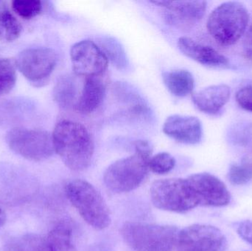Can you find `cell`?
<instances>
[{
  "mask_svg": "<svg viewBox=\"0 0 252 251\" xmlns=\"http://www.w3.org/2000/svg\"><path fill=\"white\" fill-rule=\"evenodd\" d=\"M53 139L55 152L69 169L83 171L90 166L94 155V141L82 124L61 121L55 127Z\"/></svg>",
  "mask_w": 252,
  "mask_h": 251,
  "instance_id": "1",
  "label": "cell"
},
{
  "mask_svg": "<svg viewBox=\"0 0 252 251\" xmlns=\"http://www.w3.org/2000/svg\"><path fill=\"white\" fill-rule=\"evenodd\" d=\"M121 233L135 251H172L176 247L179 230L171 225L127 222Z\"/></svg>",
  "mask_w": 252,
  "mask_h": 251,
  "instance_id": "4",
  "label": "cell"
},
{
  "mask_svg": "<svg viewBox=\"0 0 252 251\" xmlns=\"http://www.w3.org/2000/svg\"><path fill=\"white\" fill-rule=\"evenodd\" d=\"M236 100L244 110L252 112V85L241 88L237 92Z\"/></svg>",
  "mask_w": 252,
  "mask_h": 251,
  "instance_id": "28",
  "label": "cell"
},
{
  "mask_svg": "<svg viewBox=\"0 0 252 251\" xmlns=\"http://www.w3.org/2000/svg\"><path fill=\"white\" fill-rule=\"evenodd\" d=\"M72 69L78 76H100L107 69L109 60L95 43L89 40L79 41L70 50Z\"/></svg>",
  "mask_w": 252,
  "mask_h": 251,
  "instance_id": "12",
  "label": "cell"
},
{
  "mask_svg": "<svg viewBox=\"0 0 252 251\" xmlns=\"http://www.w3.org/2000/svg\"><path fill=\"white\" fill-rule=\"evenodd\" d=\"M20 22L7 8L4 1H0V41L10 42L20 36Z\"/></svg>",
  "mask_w": 252,
  "mask_h": 251,
  "instance_id": "22",
  "label": "cell"
},
{
  "mask_svg": "<svg viewBox=\"0 0 252 251\" xmlns=\"http://www.w3.org/2000/svg\"><path fill=\"white\" fill-rule=\"evenodd\" d=\"M162 129L166 135L183 144H198L203 137L202 124L195 116L172 115L166 119Z\"/></svg>",
  "mask_w": 252,
  "mask_h": 251,
  "instance_id": "14",
  "label": "cell"
},
{
  "mask_svg": "<svg viewBox=\"0 0 252 251\" xmlns=\"http://www.w3.org/2000/svg\"><path fill=\"white\" fill-rule=\"evenodd\" d=\"M81 91L75 77L70 75L61 76L53 88V98L59 107L63 109L75 108Z\"/></svg>",
  "mask_w": 252,
  "mask_h": 251,
  "instance_id": "18",
  "label": "cell"
},
{
  "mask_svg": "<svg viewBox=\"0 0 252 251\" xmlns=\"http://www.w3.org/2000/svg\"><path fill=\"white\" fill-rule=\"evenodd\" d=\"M16 82V66L10 59H0V96L10 92Z\"/></svg>",
  "mask_w": 252,
  "mask_h": 251,
  "instance_id": "24",
  "label": "cell"
},
{
  "mask_svg": "<svg viewBox=\"0 0 252 251\" xmlns=\"http://www.w3.org/2000/svg\"><path fill=\"white\" fill-rule=\"evenodd\" d=\"M56 52L47 47L26 49L16 57L15 63L19 72L34 86L48 82L57 64Z\"/></svg>",
  "mask_w": 252,
  "mask_h": 251,
  "instance_id": "9",
  "label": "cell"
},
{
  "mask_svg": "<svg viewBox=\"0 0 252 251\" xmlns=\"http://www.w3.org/2000/svg\"><path fill=\"white\" fill-rule=\"evenodd\" d=\"M244 51L247 57L252 60V22L244 38Z\"/></svg>",
  "mask_w": 252,
  "mask_h": 251,
  "instance_id": "31",
  "label": "cell"
},
{
  "mask_svg": "<svg viewBox=\"0 0 252 251\" xmlns=\"http://www.w3.org/2000/svg\"><path fill=\"white\" fill-rule=\"evenodd\" d=\"M105 94L106 84L100 76L87 78L75 109L84 114L93 113L101 105Z\"/></svg>",
  "mask_w": 252,
  "mask_h": 251,
  "instance_id": "17",
  "label": "cell"
},
{
  "mask_svg": "<svg viewBox=\"0 0 252 251\" xmlns=\"http://www.w3.org/2000/svg\"><path fill=\"white\" fill-rule=\"evenodd\" d=\"M178 251H227L224 234L213 225L195 224L179 231Z\"/></svg>",
  "mask_w": 252,
  "mask_h": 251,
  "instance_id": "10",
  "label": "cell"
},
{
  "mask_svg": "<svg viewBox=\"0 0 252 251\" xmlns=\"http://www.w3.org/2000/svg\"><path fill=\"white\" fill-rule=\"evenodd\" d=\"M162 80L168 91L178 97H186L192 93L195 85L192 74L184 69L164 72Z\"/></svg>",
  "mask_w": 252,
  "mask_h": 251,
  "instance_id": "19",
  "label": "cell"
},
{
  "mask_svg": "<svg viewBox=\"0 0 252 251\" xmlns=\"http://www.w3.org/2000/svg\"><path fill=\"white\" fill-rule=\"evenodd\" d=\"M12 7L16 14L25 19L35 17L42 10V3L38 0H15Z\"/></svg>",
  "mask_w": 252,
  "mask_h": 251,
  "instance_id": "25",
  "label": "cell"
},
{
  "mask_svg": "<svg viewBox=\"0 0 252 251\" xmlns=\"http://www.w3.org/2000/svg\"><path fill=\"white\" fill-rule=\"evenodd\" d=\"M6 141L10 150L28 160H46L55 153L53 135L42 130L13 128L7 133Z\"/></svg>",
  "mask_w": 252,
  "mask_h": 251,
  "instance_id": "8",
  "label": "cell"
},
{
  "mask_svg": "<svg viewBox=\"0 0 252 251\" xmlns=\"http://www.w3.org/2000/svg\"><path fill=\"white\" fill-rule=\"evenodd\" d=\"M228 178L233 185H245L252 180V167L248 165H232L229 169Z\"/></svg>",
  "mask_w": 252,
  "mask_h": 251,
  "instance_id": "27",
  "label": "cell"
},
{
  "mask_svg": "<svg viewBox=\"0 0 252 251\" xmlns=\"http://www.w3.org/2000/svg\"><path fill=\"white\" fill-rule=\"evenodd\" d=\"M198 206L222 207L230 203L231 195L226 185L211 174H194L186 178Z\"/></svg>",
  "mask_w": 252,
  "mask_h": 251,
  "instance_id": "11",
  "label": "cell"
},
{
  "mask_svg": "<svg viewBox=\"0 0 252 251\" xmlns=\"http://www.w3.org/2000/svg\"><path fill=\"white\" fill-rule=\"evenodd\" d=\"M7 251H52L47 237L37 234L14 236L6 240Z\"/></svg>",
  "mask_w": 252,
  "mask_h": 251,
  "instance_id": "20",
  "label": "cell"
},
{
  "mask_svg": "<svg viewBox=\"0 0 252 251\" xmlns=\"http://www.w3.org/2000/svg\"><path fill=\"white\" fill-rule=\"evenodd\" d=\"M6 216L4 211L0 208V227L2 226L5 223Z\"/></svg>",
  "mask_w": 252,
  "mask_h": 251,
  "instance_id": "32",
  "label": "cell"
},
{
  "mask_svg": "<svg viewBox=\"0 0 252 251\" xmlns=\"http://www.w3.org/2000/svg\"><path fill=\"white\" fill-rule=\"evenodd\" d=\"M178 47L184 55L204 66L224 67L229 64L226 56L213 47L201 44L189 37L179 38Z\"/></svg>",
  "mask_w": 252,
  "mask_h": 251,
  "instance_id": "15",
  "label": "cell"
},
{
  "mask_svg": "<svg viewBox=\"0 0 252 251\" xmlns=\"http://www.w3.org/2000/svg\"><path fill=\"white\" fill-rule=\"evenodd\" d=\"M100 43V49L106 55L108 60H110L119 69H124L127 66L125 50L118 41L115 38L106 37L102 38Z\"/></svg>",
  "mask_w": 252,
  "mask_h": 251,
  "instance_id": "23",
  "label": "cell"
},
{
  "mask_svg": "<svg viewBox=\"0 0 252 251\" xmlns=\"http://www.w3.org/2000/svg\"><path fill=\"white\" fill-rule=\"evenodd\" d=\"M176 161L168 153H159L153 156L148 162V168L158 175L168 173L174 168Z\"/></svg>",
  "mask_w": 252,
  "mask_h": 251,
  "instance_id": "26",
  "label": "cell"
},
{
  "mask_svg": "<svg viewBox=\"0 0 252 251\" xmlns=\"http://www.w3.org/2000/svg\"><path fill=\"white\" fill-rule=\"evenodd\" d=\"M236 231L241 239L252 246V221L240 222L237 224Z\"/></svg>",
  "mask_w": 252,
  "mask_h": 251,
  "instance_id": "29",
  "label": "cell"
},
{
  "mask_svg": "<svg viewBox=\"0 0 252 251\" xmlns=\"http://www.w3.org/2000/svg\"><path fill=\"white\" fill-rule=\"evenodd\" d=\"M150 193L153 204L161 210L185 213L198 206L186 178L158 180Z\"/></svg>",
  "mask_w": 252,
  "mask_h": 251,
  "instance_id": "6",
  "label": "cell"
},
{
  "mask_svg": "<svg viewBox=\"0 0 252 251\" xmlns=\"http://www.w3.org/2000/svg\"><path fill=\"white\" fill-rule=\"evenodd\" d=\"M231 90L227 85L219 84L194 93L192 102L198 110L207 114H217L228 103Z\"/></svg>",
  "mask_w": 252,
  "mask_h": 251,
  "instance_id": "16",
  "label": "cell"
},
{
  "mask_svg": "<svg viewBox=\"0 0 252 251\" xmlns=\"http://www.w3.org/2000/svg\"><path fill=\"white\" fill-rule=\"evenodd\" d=\"M249 22L248 10L242 3L226 1L210 13L207 27L216 42L222 46H231L245 34Z\"/></svg>",
  "mask_w": 252,
  "mask_h": 251,
  "instance_id": "3",
  "label": "cell"
},
{
  "mask_svg": "<svg viewBox=\"0 0 252 251\" xmlns=\"http://www.w3.org/2000/svg\"><path fill=\"white\" fill-rule=\"evenodd\" d=\"M165 9L167 22L179 29H190L202 19L207 9L205 1H152Z\"/></svg>",
  "mask_w": 252,
  "mask_h": 251,
  "instance_id": "13",
  "label": "cell"
},
{
  "mask_svg": "<svg viewBox=\"0 0 252 251\" xmlns=\"http://www.w3.org/2000/svg\"><path fill=\"white\" fill-rule=\"evenodd\" d=\"M135 153L145 159H151L153 147L151 142L146 140H138L134 143Z\"/></svg>",
  "mask_w": 252,
  "mask_h": 251,
  "instance_id": "30",
  "label": "cell"
},
{
  "mask_svg": "<svg viewBox=\"0 0 252 251\" xmlns=\"http://www.w3.org/2000/svg\"><path fill=\"white\" fill-rule=\"evenodd\" d=\"M149 161L136 153L133 156L116 161L105 171V185L115 193L133 191L145 180L149 169Z\"/></svg>",
  "mask_w": 252,
  "mask_h": 251,
  "instance_id": "7",
  "label": "cell"
},
{
  "mask_svg": "<svg viewBox=\"0 0 252 251\" xmlns=\"http://www.w3.org/2000/svg\"><path fill=\"white\" fill-rule=\"evenodd\" d=\"M38 184L29 172L10 164H0V205L18 206L31 201Z\"/></svg>",
  "mask_w": 252,
  "mask_h": 251,
  "instance_id": "5",
  "label": "cell"
},
{
  "mask_svg": "<svg viewBox=\"0 0 252 251\" xmlns=\"http://www.w3.org/2000/svg\"><path fill=\"white\" fill-rule=\"evenodd\" d=\"M66 197L81 218L96 230L110 225L111 214L103 196L94 186L81 179L72 180L65 186Z\"/></svg>",
  "mask_w": 252,
  "mask_h": 251,
  "instance_id": "2",
  "label": "cell"
},
{
  "mask_svg": "<svg viewBox=\"0 0 252 251\" xmlns=\"http://www.w3.org/2000/svg\"><path fill=\"white\" fill-rule=\"evenodd\" d=\"M52 251H76L73 243L72 225L66 221L59 223L47 237Z\"/></svg>",
  "mask_w": 252,
  "mask_h": 251,
  "instance_id": "21",
  "label": "cell"
}]
</instances>
